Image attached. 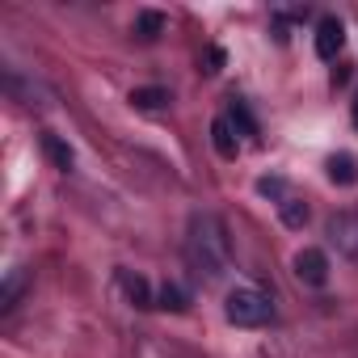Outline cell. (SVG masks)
<instances>
[{
	"label": "cell",
	"mask_w": 358,
	"mask_h": 358,
	"mask_svg": "<svg viewBox=\"0 0 358 358\" xmlns=\"http://www.w3.org/2000/svg\"><path fill=\"white\" fill-rule=\"evenodd\" d=\"M156 303H160V308H169V312H186V308H190V295L177 287V282H164V287L156 291Z\"/></svg>",
	"instance_id": "30bf717a"
},
{
	"label": "cell",
	"mask_w": 358,
	"mask_h": 358,
	"mask_svg": "<svg viewBox=\"0 0 358 358\" xmlns=\"http://www.w3.org/2000/svg\"><path fill=\"white\" fill-rule=\"evenodd\" d=\"M350 118H354V127H358V93H354V110H350Z\"/></svg>",
	"instance_id": "ac0fdd59"
},
{
	"label": "cell",
	"mask_w": 358,
	"mask_h": 358,
	"mask_svg": "<svg viewBox=\"0 0 358 358\" xmlns=\"http://www.w3.org/2000/svg\"><path fill=\"white\" fill-rule=\"evenodd\" d=\"M22 282H26V274H22V270H13V274H9V282H5V291H0V312H9V308L17 303Z\"/></svg>",
	"instance_id": "9a60e30c"
},
{
	"label": "cell",
	"mask_w": 358,
	"mask_h": 358,
	"mask_svg": "<svg viewBox=\"0 0 358 358\" xmlns=\"http://www.w3.org/2000/svg\"><path fill=\"white\" fill-rule=\"evenodd\" d=\"M329 236L345 249V253H358V211H345V215H333L329 224Z\"/></svg>",
	"instance_id": "5b68a950"
},
{
	"label": "cell",
	"mask_w": 358,
	"mask_h": 358,
	"mask_svg": "<svg viewBox=\"0 0 358 358\" xmlns=\"http://www.w3.org/2000/svg\"><path fill=\"white\" fill-rule=\"evenodd\" d=\"M228 127H241L245 135H257V122H253V114H249V106H245L241 97H232V110H228Z\"/></svg>",
	"instance_id": "4fadbf2b"
},
{
	"label": "cell",
	"mask_w": 358,
	"mask_h": 358,
	"mask_svg": "<svg viewBox=\"0 0 358 358\" xmlns=\"http://www.w3.org/2000/svg\"><path fill=\"white\" fill-rule=\"evenodd\" d=\"M220 64H224V51L211 47V51H207V72H220Z\"/></svg>",
	"instance_id": "e0dca14e"
},
{
	"label": "cell",
	"mask_w": 358,
	"mask_h": 358,
	"mask_svg": "<svg viewBox=\"0 0 358 358\" xmlns=\"http://www.w3.org/2000/svg\"><path fill=\"white\" fill-rule=\"evenodd\" d=\"M295 278L303 287H324L329 282V257L320 249H299L295 253Z\"/></svg>",
	"instance_id": "3957f363"
},
{
	"label": "cell",
	"mask_w": 358,
	"mask_h": 358,
	"mask_svg": "<svg viewBox=\"0 0 358 358\" xmlns=\"http://www.w3.org/2000/svg\"><path fill=\"white\" fill-rule=\"evenodd\" d=\"M211 143H215V152H220L224 160H236V152H241V143H236L228 118H215V122H211Z\"/></svg>",
	"instance_id": "52a82bcc"
},
{
	"label": "cell",
	"mask_w": 358,
	"mask_h": 358,
	"mask_svg": "<svg viewBox=\"0 0 358 358\" xmlns=\"http://www.w3.org/2000/svg\"><path fill=\"white\" fill-rule=\"evenodd\" d=\"M122 287H127V295L135 299V308H152V291H148V282H143L139 274H122Z\"/></svg>",
	"instance_id": "5bb4252c"
},
{
	"label": "cell",
	"mask_w": 358,
	"mask_h": 358,
	"mask_svg": "<svg viewBox=\"0 0 358 358\" xmlns=\"http://www.w3.org/2000/svg\"><path fill=\"white\" fill-rule=\"evenodd\" d=\"M341 47H345L341 22H337V17H320V22H316V55H320L324 64H333V59L341 55Z\"/></svg>",
	"instance_id": "277c9868"
},
{
	"label": "cell",
	"mask_w": 358,
	"mask_h": 358,
	"mask_svg": "<svg viewBox=\"0 0 358 358\" xmlns=\"http://www.w3.org/2000/svg\"><path fill=\"white\" fill-rule=\"evenodd\" d=\"M186 257L199 274L207 278H220L232 262V245H228V228L220 215L211 211H194L190 215V228H186Z\"/></svg>",
	"instance_id": "6da1fadb"
},
{
	"label": "cell",
	"mask_w": 358,
	"mask_h": 358,
	"mask_svg": "<svg viewBox=\"0 0 358 358\" xmlns=\"http://www.w3.org/2000/svg\"><path fill=\"white\" fill-rule=\"evenodd\" d=\"M164 13H156V9H143V13H135V34L143 38V43H156L160 34H164Z\"/></svg>",
	"instance_id": "ba28073f"
},
{
	"label": "cell",
	"mask_w": 358,
	"mask_h": 358,
	"mask_svg": "<svg viewBox=\"0 0 358 358\" xmlns=\"http://www.w3.org/2000/svg\"><path fill=\"white\" fill-rule=\"evenodd\" d=\"M131 101H135L139 110H164V106H169V89L148 85V89H135V93H131Z\"/></svg>",
	"instance_id": "8fae6325"
},
{
	"label": "cell",
	"mask_w": 358,
	"mask_h": 358,
	"mask_svg": "<svg viewBox=\"0 0 358 358\" xmlns=\"http://www.w3.org/2000/svg\"><path fill=\"white\" fill-rule=\"evenodd\" d=\"M308 215H312V211H308V203H299V199H282V203H278V220H282L287 228H303Z\"/></svg>",
	"instance_id": "7c38bea8"
},
{
	"label": "cell",
	"mask_w": 358,
	"mask_h": 358,
	"mask_svg": "<svg viewBox=\"0 0 358 358\" xmlns=\"http://www.w3.org/2000/svg\"><path fill=\"white\" fill-rule=\"evenodd\" d=\"M224 312H228V320L241 324V329H262V324L274 320V303H270V295H262L257 287H236V291L228 295Z\"/></svg>",
	"instance_id": "7a4b0ae2"
},
{
	"label": "cell",
	"mask_w": 358,
	"mask_h": 358,
	"mask_svg": "<svg viewBox=\"0 0 358 358\" xmlns=\"http://www.w3.org/2000/svg\"><path fill=\"white\" fill-rule=\"evenodd\" d=\"M43 152H47V160H51L55 169H64V173H68V169H72V160H76V156H72V148H68L59 135H43Z\"/></svg>",
	"instance_id": "9c48e42d"
},
{
	"label": "cell",
	"mask_w": 358,
	"mask_h": 358,
	"mask_svg": "<svg viewBox=\"0 0 358 358\" xmlns=\"http://www.w3.org/2000/svg\"><path fill=\"white\" fill-rule=\"evenodd\" d=\"M329 182H333V186H354V182H358V160H354L350 152L329 156Z\"/></svg>",
	"instance_id": "8992f818"
},
{
	"label": "cell",
	"mask_w": 358,
	"mask_h": 358,
	"mask_svg": "<svg viewBox=\"0 0 358 358\" xmlns=\"http://www.w3.org/2000/svg\"><path fill=\"white\" fill-rule=\"evenodd\" d=\"M257 190H262V194H282V182H278V177H262Z\"/></svg>",
	"instance_id": "2e32d148"
}]
</instances>
